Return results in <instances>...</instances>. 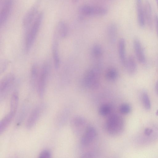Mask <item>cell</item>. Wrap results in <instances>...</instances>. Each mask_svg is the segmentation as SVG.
I'll return each instance as SVG.
<instances>
[{
    "mask_svg": "<svg viewBox=\"0 0 158 158\" xmlns=\"http://www.w3.org/2000/svg\"><path fill=\"white\" fill-rule=\"evenodd\" d=\"M143 106L146 110L150 109L151 107V103L150 99L148 94L143 92L141 96Z\"/></svg>",
    "mask_w": 158,
    "mask_h": 158,
    "instance_id": "cell-25",
    "label": "cell"
},
{
    "mask_svg": "<svg viewBox=\"0 0 158 158\" xmlns=\"http://www.w3.org/2000/svg\"><path fill=\"white\" fill-rule=\"evenodd\" d=\"M138 22L139 25L143 27L145 24L144 7L142 0H136Z\"/></svg>",
    "mask_w": 158,
    "mask_h": 158,
    "instance_id": "cell-11",
    "label": "cell"
},
{
    "mask_svg": "<svg viewBox=\"0 0 158 158\" xmlns=\"http://www.w3.org/2000/svg\"><path fill=\"white\" fill-rule=\"evenodd\" d=\"M111 110L110 106L107 104H104L100 106L99 112L100 114L102 116H106L109 114Z\"/></svg>",
    "mask_w": 158,
    "mask_h": 158,
    "instance_id": "cell-27",
    "label": "cell"
},
{
    "mask_svg": "<svg viewBox=\"0 0 158 158\" xmlns=\"http://www.w3.org/2000/svg\"><path fill=\"white\" fill-rule=\"evenodd\" d=\"M97 132L93 127L88 126L85 130L81 140V143L84 146L90 144L95 140L97 136Z\"/></svg>",
    "mask_w": 158,
    "mask_h": 158,
    "instance_id": "cell-8",
    "label": "cell"
},
{
    "mask_svg": "<svg viewBox=\"0 0 158 158\" xmlns=\"http://www.w3.org/2000/svg\"><path fill=\"white\" fill-rule=\"evenodd\" d=\"M40 3V0L37 1L25 15L23 20V25L25 29H28L38 15L37 13Z\"/></svg>",
    "mask_w": 158,
    "mask_h": 158,
    "instance_id": "cell-5",
    "label": "cell"
},
{
    "mask_svg": "<svg viewBox=\"0 0 158 158\" xmlns=\"http://www.w3.org/2000/svg\"><path fill=\"white\" fill-rule=\"evenodd\" d=\"M8 65V62L7 61H5L3 62V63L2 64V66H1V73H2L5 70H6Z\"/></svg>",
    "mask_w": 158,
    "mask_h": 158,
    "instance_id": "cell-30",
    "label": "cell"
},
{
    "mask_svg": "<svg viewBox=\"0 0 158 158\" xmlns=\"http://www.w3.org/2000/svg\"><path fill=\"white\" fill-rule=\"evenodd\" d=\"M131 108L130 105L127 103L122 104L120 106L119 111L123 114H127L131 111Z\"/></svg>",
    "mask_w": 158,
    "mask_h": 158,
    "instance_id": "cell-28",
    "label": "cell"
},
{
    "mask_svg": "<svg viewBox=\"0 0 158 158\" xmlns=\"http://www.w3.org/2000/svg\"><path fill=\"white\" fill-rule=\"evenodd\" d=\"M50 70V65L49 63L44 62L40 72L37 82L38 93L40 98H42L44 95Z\"/></svg>",
    "mask_w": 158,
    "mask_h": 158,
    "instance_id": "cell-4",
    "label": "cell"
},
{
    "mask_svg": "<svg viewBox=\"0 0 158 158\" xmlns=\"http://www.w3.org/2000/svg\"><path fill=\"white\" fill-rule=\"evenodd\" d=\"M19 102V95L17 92H14L11 96L10 100V112L15 115L17 110Z\"/></svg>",
    "mask_w": 158,
    "mask_h": 158,
    "instance_id": "cell-21",
    "label": "cell"
},
{
    "mask_svg": "<svg viewBox=\"0 0 158 158\" xmlns=\"http://www.w3.org/2000/svg\"><path fill=\"white\" fill-rule=\"evenodd\" d=\"M51 153L47 149L43 150L40 153L39 155L40 158H50L51 157Z\"/></svg>",
    "mask_w": 158,
    "mask_h": 158,
    "instance_id": "cell-29",
    "label": "cell"
},
{
    "mask_svg": "<svg viewBox=\"0 0 158 158\" xmlns=\"http://www.w3.org/2000/svg\"><path fill=\"white\" fill-rule=\"evenodd\" d=\"M85 123V119L80 116H77L74 118L71 121V124L73 129L75 131L78 129L77 131L80 130V129L84 127Z\"/></svg>",
    "mask_w": 158,
    "mask_h": 158,
    "instance_id": "cell-18",
    "label": "cell"
},
{
    "mask_svg": "<svg viewBox=\"0 0 158 158\" xmlns=\"http://www.w3.org/2000/svg\"><path fill=\"white\" fill-rule=\"evenodd\" d=\"M14 116V115L10 112L0 121V133L1 134L3 133L7 127Z\"/></svg>",
    "mask_w": 158,
    "mask_h": 158,
    "instance_id": "cell-19",
    "label": "cell"
},
{
    "mask_svg": "<svg viewBox=\"0 0 158 158\" xmlns=\"http://www.w3.org/2000/svg\"><path fill=\"white\" fill-rule=\"evenodd\" d=\"M156 2L157 4V6H158V0H156Z\"/></svg>",
    "mask_w": 158,
    "mask_h": 158,
    "instance_id": "cell-34",
    "label": "cell"
},
{
    "mask_svg": "<svg viewBox=\"0 0 158 158\" xmlns=\"http://www.w3.org/2000/svg\"><path fill=\"white\" fill-rule=\"evenodd\" d=\"M15 80L14 75L11 73L7 74L2 77L0 82L1 97L5 95L9 91Z\"/></svg>",
    "mask_w": 158,
    "mask_h": 158,
    "instance_id": "cell-7",
    "label": "cell"
},
{
    "mask_svg": "<svg viewBox=\"0 0 158 158\" xmlns=\"http://www.w3.org/2000/svg\"><path fill=\"white\" fill-rule=\"evenodd\" d=\"M39 73L40 72L37 64H33L31 69V81L33 84L37 82Z\"/></svg>",
    "mask_w": 158,
    "mask_h": 158,
    "instance_id": "cell-23",
    "label": "cell"
},
{
    "mask_svg": "<svg viewBox=\"0 0 158 158\" xmlns=\"http://www.w3.org/2000/svg\"><path fill=\"white\" fill-rule=\"evenodd\" d=\"M68 32V27L66 23L63 21H60L55 27L53 37L57 39L59 37L64 38L67 36Z\"/></svg>",
    "mask_w": 158,
    "mask_h": 158,
    "instance_id": "cell-9",
    "label": "cell"
},
{
    "mask_svg": "<svg viewBox=\"0 0 158 158\" xmlns=\"http://www.w3.org/2000/svg\"><path fill=\"white\" fill-rule=\"evenodd\" d=\"M117 33V27L116 25L112 23L110 24L107 28V34L109 41L111 43L115 41Z\"/></svg>",
    "mask_w": 158,
    "mask_h": 158,
    "instance_id": "cell-17",
    "label": "cell"
},
{
    "mask_svg": "<svg viewBox=\"0 0 158 158\" xmlns=\"http://www.w3.org/2000/svg\"><path fill=\"white\" fill-rule=\"evenodd\" d=\"M43 16L42 12L38 13L27 30L25 41V48L27 52L30 50L34 43L41 25Z\"/></svg>",
    "mask_w": 158,
    "mask_h": 158,
    "instance_id": "cell-1",
    "label": "cell"
},
{
    "mask_svg": "<svg viewBox=\"0 0 158 158\" xmlns=\"http://www.w3.org/2000/svg\"><path fill=\"white\" fill-rule=\"evenodd\" d=\"M107 12V9L104 7L98 6H94L93 16H102L106 14Z\"/></svg>",
    "mask_w": 158,
    "mask_h": 158,
    "instance_id": "cell-26",
    "label": "cell"
},
{
    "mask_svg": "<svg viewBox=\"0 0 158 158\" xmlns=\"http://www.w3.org/2000/svg\"><path fill=\"white\" fill-rule=\"evenodd\" d=\"M94 6L88 5L81 6L79 8V12L81 15L85 16H93Z\"/></svg>",
    "mask_w": 158,
    "mask_h": 158,
    "instance_id": "cell-22",
    "label": "cell"
},
{
    "mask_svg": "<svg viewBox=\"0 0 158 158\" xmlns=\"http://www.w3.org/2000/svg\"><path fill=\"white\" fill-rule=\"evenodd\" d=\"M155 21L156 24L157 33L158 36V15H156L155 16Z\"/></svg>",
    "mask_w": 158,
    "mask_h": 158,
    "instance_id": "cell-32",
    "label": "cell"
},
{
    "mask_svg": "<svg viewBox=\"0 0 158 158\" xmlns=\"http://www.w3.org/2000/svg\"><path fill=\"white\" fill-rule=\"evenodd\" d=\"M133 45L137 60L140 63H144L145 57L140 41L137 39H135L133 42Z\"/></svg>",
    "mask_w": 158,
    "mask_h": 158,
    "instance_id": "cell-10",
    "label": "cell"
},
{
    "mask_svg": "<svg viewBox=\"0 0 158 158\" xmlns=\"http://www.w3.org/2000/svg\"><path fill=\"white\" fill-rule=\"evenodd\" d=\"M124 66L129 75H132L135 73L137 69V64L133 56H130L127 59Z\"/></svg>",
    "mask_w": 158,
    "mask_h": 158,
    "instance_id": "cell-14",
    "label": "cell"
},
{
    "mask_svg": "<svg viewBox=\"0 0 158 158\" xmlns=\"http://www.w3.org/2000/svg\"><path fill=\"white\" fill-rule=\"evenodd\" d=\"M82 83L86 88L92 89L97 88L100 84L99 70L96 68L87 69L83 74Z\"/></svg>",
    "mask_w": 158,
    "mask_h": 158,
    "instance_id": "cell-3",
    "label": "cell"
},
{
    "mask_svg": "<svg viewBox=\"0 0 158 158\" xmlns=\"http://www.w3.org/2000/svg\"><path fill=\"white\" fill-rule=\"evenodd\" d=\"M118 51L121 62L125 66L127 58L126 56V43L125 40L123 38H121L119 40Z\"/></svg>",
    "mask_w": 158,
    "mask_h": 158,
    "instance_id": "cell-15",
    "label": "cell"
},
{
    "mask_svg": "<svg viewBox=\"0 0 158 158\" xmlns=\"http://www.w3.org/2000/svg\"><path fill=\"white\" fill-rule=\"evenodd\" d=\"M155 88L156 92L158 95V79L156 82Z\"/></svg>",
    "mask_w": 158,
    "mask_h": 158,
    "instance_id": "cell-33",
    "label": "cell"
},
{
    "mask_svg": "<svg viewBox=\"0 0 158 158\" xmlns=\"http://www.w3.org/2000/svg\"><path fill=\"white\" fill-rule=\"evenodd\" d=\"M58 47V39L53 38L52 50L54 65L56 69H58L59 68L60 65Z\"/></svg>",
    "mask_w": 158,
    "mask_h": 158,
    "instance_id": "cell-12",
    "label": "cell"
},
{
    "mask_svg": "<svg viewBox=\"0 0 158 158\" xmlns=\"http://www.w3.org/2000/svg\"><path fill=\"white\" fill-rule=\"evenodd\" d=\"M152 129L149 128H146L144 130V133L145 135L149 136L152 132Z\"/></svg>",
    "mask_w": 158,
    "mask_h": 158,
    "instance_id": "cell-31",
    "label": "cell"
},
{
    "mask_svg": "<svg viewBox=\"0 0 158 158\" xmlns=\"http://www.w3.org/2000/svg\"><path fill=\"white\" fill-rule=\"evenodd\" d=\"M124 126V121L120 115L113 114L107 119L106 127L107 132L112 135H117L121 133Z\"/></svg>",
    "mask_w": 158,
    "mask_h": 158,
    "instance_id": "cell-2",
    "label": "cell"
},
{
    "mask_svg": "<svg viewBox=\"0 0 158 158\" xmlns=\"http://www.w3.org/2000/svg\"><path fill=\"white\" fill-rule=\"evenodd\" d=\"M13 0H2L0 11V24L3 25L6 21L11 12Z\"/></svg>",
    "mask_w": 158,
    "mask_h": 158,
    "instance_id": "cell-6",
    "label": "cell"
},
{
    "mask_svg": "<svg viewBox=\"0 0 158 158\" xmlns=\"http://www.w3.org/2000/svg\"><path fill=\"white\" fill-rule=\"evenodd\" d=\"M144 15L145 22L150 28H152L153 26V19L152 8L149 2L147 1L145 2L144 6Z\"/></svg>",
    "mask_w": 158,
    "mask_h": 158,
    "instance_id": "cell-13",
    "label": "cell"
},
{
    "mask_svg": "<svg viewBox=\"0 0 158 158\" xmlns=\"http://www.w3.org/2000/svg\"><path fill=\"white\" fill-rule=\"evenodd\" d=\"M103 51L102 47L99 44L94 45L91 49V54L95 58H99L102 54Z\"/></svg>",
    "mask_w": 158,
    "mask_h": 158,
    "instance_id": "cell-24",
    "label": "cell"
},
{
    "mask_svg": "<svg viewBox=\"0 0 158 158\" xmlns=\"http://www.w3.org/2000/svg\"><path fill=\"white\" fill-rule=\"evenodd\" d=\"M105 77L108 81H113L116 80L118 76V73L115 68L110 67L108 69L105 73Z\"/></svg>",
    "mask_w": 158,
    "mask_h": 158,
    "instance_id": "cell-20",
    "label": "cell"
},
{
    "mask_svg": "<svg viewBox=\"0 0 158 158\" xmlns=\"http://www.w3.org/2000/svg\"><path fill=\"white\" fill-rule=\"evenodd\" d=\"M39 108H35L31 112L26 123V127L27 128H31L36 122L40 114Z\"/></svg>",
    "mask_w": 158,
    "mask_h": 158,
    "instance_id": "cell-16",
    "label": "cell"
}]
</instances>
